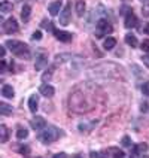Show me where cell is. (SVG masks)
Segmentation results:
<instances>
[{
    "instance_id": "cell-34",
    "label": "cell",
    "mask_w": 149,
    "mask_h": 158,
    "mask_svg": "<svg viewBox=\"0 0 149 158\" xmlns=\"http://www.w3.org/2000/svg\"><path fill=\"white\" fill-rule=\"evenodd\" d=\"M5 54H6V49H5L3 46H0V58H3V57H5Z\"/></svg>"
},
{
    "instance_id": "cell-14",
    "label": "cell",
    "mask_w": 149,
    "mask_h": 158,
    "mask_svg": "<svg viewBox=\"0 0 149 158\" xmlns=\"http://www.w3.org/2000/svg\"><path fill=\"white\" fill-rule=\"evenodd\" d=\"M14 9L12 6V3L9 2V0H3V2H0V12H3V14H8Z\"/></svg>"
},
{
    "instance_id": "cell-36",
    "label": "cell",
    "mask_w": 149,
    "mask_h": 158,
    "mask_svg": "<svg viewBox=\"0 0 149 158\" xmlns=\"http://www.w3.org/2000/svg\"><path fill=\"white\" fill-rule=\"evenodd\" d=\"M73 158H84V157H82V155H75Z\"/></svg>"
},
{
    "instance_id": "cell-37",
    "label": "cell",
    "mask_w": 149,
    "mask_h": 158,
    "mask_svg": "<svg viewBox=\"0 0 149 158\" xmlns=\"http://www.w3.org/2000/svg\"><path fill=\"white\" fill-rule=\"evenodd\" d=\"M2 19H3V18H2V15H0V21H2Z\"/></svg>"
},
{
    "instance_id": "cell-20",
    "label": "cell",
    "mask_w": 149,
    "mask_h": 158,
    "mask_svg": "<svg viewBox=\"0 0 149 158\" xmlns=\"http://www.w3.org/2000/svg\"><path fill=\"white\" fill-rule=\"evenodd\" d=\"M75 8H76L78 17H84V14H85V2H84V0H78Z\"/></svg>"
},
{
    "instance_id": "cell-16",
    "label": "cell",
    "mask_w": 149,
    "mask_h": 158,
    "mask_svg": "<svg viewBox=\"0 0 149 158\" xmlns=\"http://www.w3.org/2000/svg\"><path fill=\"white\" fill-rule=\"evenodd\" d=\"M2 94L6 97V98H12V97L15 96L12 85H3V88H2Z\"/></svg>"
},
{
    "instance_id": "cell-15",
    "label": "cell",
    "mask_w": 149,
    "mask_h": 158,
    "mask_svg": "<svg viewBox=\"0 0 149 158\" xmlns=\"http://www.w3.org/2000/svg\"><path fill=\"white\" fill-rule=\"evenodd\" d=\"M30 15H31V6L24 5V8H23V10H21V18H23V21L27 23V21L30 19Z\"/></svg>"
},
{
    "instance_id": "cell-19",
    "label": "cell",
    "mask_w": 149,
    "mask_h": 158,
    "mask_svg": "<svg viewBox=\"0 0 149 158\" xmlns=\"http://www.w3.org/2000/svg\"><path fill=\"white\" fill-rule=\"evenodd\" d=\"M125 44L128 45V46H131V48L137 46V37H136L134 35H131V33L125 35Z\"/></svg>"
},
{
    "instance_id": "cell-13",
    "label": "cell",
    "mask_w": 149,
    "mask_h": 158,
    "mask_svg": "<svg viewBox=\"0 0 149 158\" xmlns=\"http://www.w3.org/2000/svg\"><path fill=\"white\" fill-rule=\"evenodd\" d=\"M60 10H61V2H52V3L49 5V14H51L52 17L58 15Z\"/></svg>"
},
{
    "instance_id": "cell-18",
    "label": "cell",
    "mask_w": 149,
    "mask_h": 158,
    "mask_svg": "<svg viewBox=\"0 0 149 158\" xmlns=\"http://www.w3.org/2000/svg\"><path fill=\"white\" fill-rule=\"evenodd\" d=\"M115 45H116V39H115V37H110V36H109V37H106L105 42H103V48L109 51V49L115 48Z\"/></svg>"
},
{
    "instance_id": "cell-32",
    "label": "cell",
    "mask_w": 149,
    "mask_h": 158,
    "mask_svg": "<svg viewBox=\"0 0 149 158\" xmlns=\"http://www.w3.org/2000/svg\"><path fill=\"white\" fill-rule=\"evenodd\" d=\"M54 158H67V154H64V152H60V154H55Z\"/></svg>"
},
{
    "instance_id": "cell-22",
    "label": "cell",
    "mask_w": 149,
    "mask_h": 158,
    "mask_svg": "<svg viewBox=\"0 0 149 158\" xmlns=\"http://www.w3.org/2000/svg\"><path fill=\"white\" fill-rule=\"evenodd\" d=\"M27 136H28V130H26V128H19L17 131V139H19V140L26 139Z\"/></svg>"
},
{
    "instance_id": "cell-8",
    "label": "cell",
    "mask_w": 149,
    "mask_h": 158,
    "mask_svg": "<svg viewBox=\"0 0 149 158\" xmlns=\"http://www.w3.org/2000/svg\"><path fill=\"white\" fill-rule=\"evenodd\" d=\"M54 35H55V37L60 42H64V44H67V42L72 40V35L69 31H64V30H54Z\"/></svg>"
},
{
    "instance_id": "cell-27",
    "label": "cell",
    "mask_w": 149,
    "mask_h": 158,
    "mask_svg": "<svg viewBox=\"0 0 149 158\" xmlns=\"http://www.w3.org/2000/svg\"><path fill=\"white\" fill-rule=\"evenodd\" d=\"M142 93H143L145 96H149V81L142 85Z\"/></svg>"
},
{
    "instance_id": "cell-5",
    "label": "cell",
    "mask_w": 149,
    "mask_h": 158,
    "mask_svg": "<svg viewBox=\"0 0 149 158\" xmlns=\"http://www.w3.org/2000/svg\"><path fill=\"white\" fill-rule=\"evenodd\" d=\"M3 28H5V33L12 35V33H17L19 27H18L17 19H14V18H9V19H6V21H5V26H3Z\"/></svg>"
},
{
    "instance_id": "cell-3",
    "label": "cell",
    "mask_w": 149,
    "mask_h": 158,
    "mask_svg": "<svg viewBox=\"0 0 149 158\" xmlns=\"http://www.w3.org/2000/svg\"><path fill=\"white\" fill-rule=\"evenodd\" d=\"M112 31H114V27H112V24L106 18H100L97 21V37H101L105 35H110Z\"/></svg>"
},
{
    "instance_id": "cell-9",
    "label": "cell",
    "mask_w": 149,
    "mask_h": 158,
    "mask_svg": "<svg viewBox=\"0 0 149 158\" xmlns=\"http://www.w3.org/2000/svg\"><path fill=\"white\" fill-rule=\"evenodd\" d=\"M39 91H40V94L43 97H52L55 94V88L52 85H49V84H43V85H40L39 87Z\"/></svg>"
},
{
    "instance_id": "cell-6",
    "label": "cell",
    "mask_w": 149,
    "mask_h": 158,
    "mask_svg": "<svg viewBox=\"0 0 149 158\" xmlns=\"http://www.w3.org/2000/svg\"><path fill=\"white\" fill-rule=\"evenodd\" d=\"M124 26L125 28H134V27L137 26V17L133 14L131 10L125 15V21H124Z\"/></svg>"
},
{
    "instance_id": "cell-10",
    "label": "cell",
    "mask_w": 149,
    "mask_h": 158,
    "mask_svg": "<svg viewBox=\"0 0 149 158\" xmlns=\"http://www.w3.org/2000/svg\"><path fill=\"white\" fill-rule=\"evenodd\" d=\"M37 107H39V97L36 96V94H31V96L28 97V109H30L33 114H36Z\"/></svg>"
},
{
    "instance_id": "cell-30",
    "label": "cell",
    "mask_w": 149,
    "mask_h": 158,
    "mask_svg": "<svg viewBox=\"0 0 149 158\" xmlns=\"http://www.w3.org/2000/svg\"><path fill=\"white\" fill-rule=\"evenodd\" d=\"M31 39H33V40H39V39H42V33H40V31L33 33V35H31Z\"/></svg>"
},
{
    "instance_id": "cell-21",
    "label": "cell",
    "mask_w": 149,
    "mask_h": 158,
    "mask_svg": "<svg viewBox=\"0 0 149 158\" xmlns=\"http://www.w3.org/2000/svg\"><path fill=\"white\" fill-rule=\"evenodd\" d=\"M148 151V143H139V145H136L134 146V152L137 154V152H146Z\"/></svg>"
},
{
    "instance_id": "cell-31",
    "label": "cell",
    "mask_w": 149,
    "mask_h": 158,
    "mask_svg": "<svg viewBox=\"0 0 149 158\" xmlns=\"http://www.w3.org/2000/svg\"><path fill=\"white\" fill-rule=\"evenodd\" d=\"M18 152H19V154H28V152H30V148H28V146H21Z\"/></svg>"
},
{
    "instance_id": "cell-29",
    "label": "cell",
    "mask_w": 149,
    "mask_h": 158,
    "mask_svg": "<svg viewBox=\"0 0 149 158\" xmlns=\"http://www.w3.org/2000/svg\"><path fill=\"white\" fill-rule=\"evenodd\" d=\"M142 61H143V64H145L146 67H149V54H146V55H142Z\"/></svg>"
},
{
    "instance_id": "cell-23",
    "label": "cell",
    "mask_w": 149,
    "mask_h": 158,
    "mask_svg": "<svg viewBox=\"0 0 149 158\" xmlns=\"http://www.w3.org/2000/svg\"><path fill=\"white\" fill-rule=\"evenodd\" d=\"M110 154L114 158H124V151H119L118 148H112L110 149Z\"/></svg>"
},
{
    "instance_id": "cell-12",
    "label": "cell",
    "mask_w": 149,
    "mask_h": 158,
    "mask_svg": "<svg viewBox=\"0 0 149 158\" xmlns=\"http://www.w3.org/2000/svg\"><path fill=\"white\" fill-rule=\"evenodd\" d=\"M14 112V109H12V106L9 105V103H3V102H0V115H3V116H9V115H12Z\"/></svg>"
},
{
    "instance_id": "cell-4",
    "label": "cell",
    "mask_w": 149,
    "mask_h": 158,
    "mask_svg": "<svg viewBox=\"0 0 149 158\" xmlns=\"http://www.w3.org/2000/svg\"><path fill=\"white\" fill-rule=\"evenodd\" d=\"M70 14H72V3H67L60 12V24L61 26H67L70 23Z\"/></svg>"
},
{
    "instance_id": "cell-2",
    "label": "cell",
    "mask_w": 149,
    "mask_h": 158,
    "mask_svg": "<svg viewBox=\"0 0 149 158\" xmlns=\"http://www.w3.org/2000/svg\"><path fill=\"white\" fill-rule=\"evenodd\" d=\"M60 137V130L57 127H45V130L39 134V142L43 145H49Z\"/></svg>"
},
{
    "instance_id": "cell-33",
    "label": "cell",
    "mask_w": 149,
    "mask_h": 158,
    "mask_svg": "<svg viewBox=\"0 0 149 158\" xmlns=\"http://www.w3.org/2000/svg\"><path fill=\"white\" fill-rule=\"evenodd\" d=\"M0 72H6V63L0 61Z\"/></svg>"
},
{
    "instance_id": "cell-7",
    "label": "cell",
    "mask_w": 149,
    "mask_h": 158,
    "mask_svg": "<svg viewBox=\"0 0 149 158\" xmlns=\"http://www.w3.org/2000/svg\"><path fill=\"white\" fill-rule=\"evenodd\" d=\"M30 125H31L33 130H43L45 127H46V121H45V118H42V116H36V118H33L30 121Z\"/></svg>"
},
{
    "instance_id": "cell-35",
    "label": "cell",
    "mask_w": 149,
    "mask_h": 158,
    "mask_svg": "<svg viewBox=\"0 0 149 158\" xmlns=\"http://www.w3.org/2000/svg\"><path fill=\"white\" fill-rule=\"evenodd\" d=\"M145 33L149 35V24H146V27H145Z\"/></svg>"
},
{
    "instance_id": "cell-24",
    "label": "cell",
    "mask_w": 149,
    "mask_h": 158,
    "mask_svg": "<svg viewBox=\"0 0 149 158\" xmlns=\"http://www.w3.org/2000/svg\"><path fill=\"white\" fill-rule=\"evenodd\" d=\"M89 158H107V154L106 152H96V151H93L89 154Z\"/></svg>"
},
{
    "instance_id": "cell-25",
    "label": "cell",
    "mask_w": 149,
    "mask_h": 158,
    "mask_svg": "<svg viewBox=\"0 0 149 158\" xmlns=\"http://www.w3.org/2000/svg\"><path fill=\"white\" fill-rule=\"evenodd\" d=\"M54 70H55L54 67H51L49 70H46V72H45V73H43V75H42V79H43V81H49V79L52 78V75H54Z\"/></svg>"
},
{
    "instance_id": "cell-26",
    "label": "cell",
    "mask_w": 149,
    "mask_h": 158,
    "mask_svg": "<svg viewBox=\"0 0 149 158\" xmlns=\"http://www.w3.org/2000/svg\"><path fill=\"white\" fill-rule=\"evenodd\" d=\"M140 48H142V51H146V52H149V39H145V40L142 42Z\"/></svg>"
},
{
    "instance_id": "cell-1",
    "label": "cell",
    "mask_w": 149,
    "mask_h": 158,
    "mask_svg": "<svg viewBox=\"0 0 149 158\" xmlns=\"http://www.w3.org/2000/svg\"><path fill=\"white\" fill-rule=\"evenodd\" d=\"M6 46H8L15 55H18L19 58H26V60L30 58L28 46H27L26 44H23V42H19V40H8V42H6Z\"/></svg>"
},
{
    "instance_id": "cell-11",
    "label": "cell",
    "mask_w": 149,
    "mask_h": 158,
    "mask_svg": "<svg viewBox=\"0 0 149 158\" xmlns=\"http://www.w3.org/2000/svg\"><path fill=\"white\" fill-rule=\"evenodd\" d=\"M46 64H48V58H46V55H39L37 58H36V63H35V69L36 70H42L43 67H46Z\"/></svg>"
},
{
    "instance_id": "cell-17",
    "label": "cell",
    "mask_w": 149,
    "mask_h": 158,
    "mask_svg": "<svg viewBox=\"0 0 149 158\" xmlns=\"http://www.w3.org/2000/svg\"><path fill=\"white\" fill-rule=\"evenodd\" d=\"M9 139V130L6 125H0V142L5 143Z\"/></svg>"
},
{
    "instance_id": "cell-28",
    "label": "cell",
    "mask_w": 149,
    "mask_h": 158,
    "mask_svg": "<svg viewBox=\"0 0 149 158\" xmlns=\"http://www.w3.org/2000/svg\"><path fill=\"white\" fill-rule=\"evenodd\" d=\"M122 145L124 146H127V148H128V146H131V139H130L128 136H124L122 137Z\"/></svg>"
}]
</instances>
